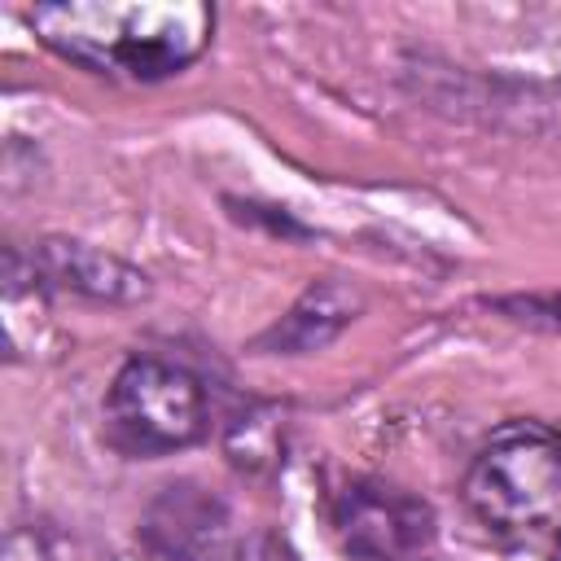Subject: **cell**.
Returning a JSON list of instances; mask_svg holds the SVG:
<instances>
[{
  "mask_svg": "<svg viewBox=\"0 0 561 561\" xmlns=\"http://www.w3.org/2000/svg\"><path fill=\"white\" fill-rule=\"evenodd\" d=\"M35 35L66 61L127 83H158L210 48L215 9L202 0H70L35 4Z\"/></svg>",
  "mask_w": 561,
  "mask_h": 561,
  "instance_id": "6da1fadb",
  "label": "cell"
},
{
  "mask_svg": "<svg viewBox=\"0 0 561 561\" xmlns=\"http://www.w3.org/2000/svg\"><path fill=\"white\" fill-rule=\"evenodd\" d=\"M465 504L508 548H561V438L543 425L500 430L465 473Z\"/></svg>",
  "mask_w": 561,
  "mask_h": 561,
  "instance_id": "7a4b0ae2",
  "label": "cell"
},
{
  "mask_svg": "<svg viewBox=\"0 0 561 561\" xmlns=\"http://www.w3.org/2000/svg\"><path fill=\"white\" fill-rule=\"evenodd\" d=\"M105 430L118 451L140 460L184 451L210 434L206 390L184 364L136 355L110 381Z\"/></svg>",
  "mask_w": 561,
  "mask_h": 561,
  "instance_id": "3957f363",
  "label": "cell"
},
{
  "mask_svg": "<svg viewBox=\"0 0 561 561\" xmlns=\"http://www.w3.org/2000/svg\"><path fill=\"white\" fill-rule=\"evenodd\" d=\"M329 526L355 561H408L434 539V508L390 482L355 478L333 495Z\"/></svg>",
  "mask_w": 561,
  "mask_h": 561,
  "instance_id": "277c9868",
  "label": "cell"
},
{
  "mask_svg": "<svg viewBox=\"0 0 561 561\" xmlns=\"http://www.w3.org/2000/svg\"><path fill=\"white\" fill-rule=\"evenodd\" d=\"M140 543L162 561H232L241 552L232 508L210 486L180 478L167 482L140 513Z\"/></svg>",
  "mask_w": 561,
  "mask_h": 561,
  "instance_id": "5b68a950",
  "label": "cell"
},
{
  "mask_svg": "<svg viewBox=\"0 0 561 561\" xmlns=\"http://www.w3.org/2000/svg\"><path fill=\"white\" fill-rule=\"evenodd\" d=\"M9 250L31 272L35 289H57V294H75V298L110 302V307H127V302L149 298V276L140 267H131L118 254L96 250L88 241L44 237L31 245V254H22L18 245H9Z\"/></svg>",
  "mask_w": 561,
  "mask_h": 561,
  "instance_id": "8992f818",
  "label": "cell"
},
{
  "mask_svg": "<svg viewBox=\"0 0 561 561\" xmlns=\"http://www.w3.org/2000/svg\"><path fill=\"white\" fill-rule=\"evenodd\" d=\"M364 311V298L355 285L337 280V276H320L311 280L294 307L254 337V351L263 355H311V351H324L329 342H337L351 320Z\"/></svg>",
  "mask_w": 561,
  "mask_h": 561,
  "instance_id": "52a82bcc",
  "label": "cell"
},
{
  "mask_svg": "<svg viewBox=\"0 0 561 561\" xmlns=\"http://www.w3.org/2000/svg\"><path fill=\"white\" fill-rule=\"evenodd\" d=\"M224 456L245 473H272L285 465V412L272 403H250L224 430Z\"/></svg>",
  "mask_w": 561,
  "mask_h": 561,
  "instance_id": "ba28073f",
  "label": "cell"
},
{
  "mask_svg": "<svg viewBox=\"0 0 561 561\" xmlns=\"http://www.w3.org/2000/svg\"><path fill=\"white\" fill-rule=\"evenodd\" d=\"M4 561H79V552L53 522H18L4 535Z\"/></svg>",
  "mask_w": 561,
  "mask_h": 561,
  "instance_id": "9c48e42d",
  "label": "cell"
},
{
  "mask_svg": "<svg viewBox=\"0 0 561 561\" xmlns=\"http://www.w3.org/2000/svg\"><path fill=\"white\" fill-rule=\"evenodd\" d=\"M491 307H495L500 316H508L513 324L543 329V333H561V289H539V294H504V298H491Z\"/></svg>",
  "mask_w": 561,
  "mask_h": 561,
  "instance_id": "30bf717a",
  "label": "cell"
},
{
  "mask_svg": "<svg viewBox=\"0 0 561 561\" xmlns=\"http://www.w3.org/2000/svg\"><path fill=\"white\" fill-rule=\"evenodd\" d=\"M237 557H241V561H302V557L294 552V543H289L285 535H276V530H254V535L241 543Z\"/></svg>",
  "mask_w": 561,
  "mask_h": 561,
  "instance_id": "8fae6325",
  "label": "cell"
}]
</instances>
